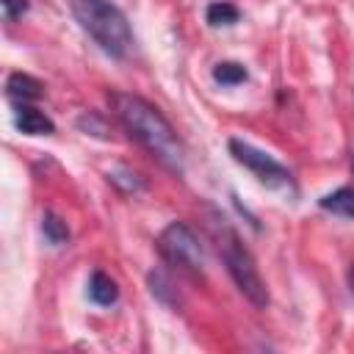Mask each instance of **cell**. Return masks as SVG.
I'll return each mask as SVG.
<instances>
[{"label":"cell","instance_id":"obj_16","mask_svg":"<svg viewBox=\"0 0 354 354\" xmlns=\"http://www.w3.org/2000/svg\"><path fill=\"white\" fill-rule=\"evenodd\" d=\"M351 171H354V155H351Z\"/></svg>","mask_w":354,"mask_h":354},{"label":"cell","instance_id":"obj_1","mask_svg":"<svg viewBox=\"0 0 354 354\" xmlns=\"http://www.w3.org/2000/svg\"><path fill=\"white\" fill-rule=\"evenodd\" d=\"M111 108L119 119V124L127 130L130 138H136L160 166L169 171L180 174L185 169V144L169 124V119L144 97L127 94V91H113L111 94Z\"/></svg>","mask_w":354,"mask_h":354},{"label":"cell","instance_id":"obj_9","mask_svg":"<svg viewBox=\"0 0 354 354\" xmlns=\"http://www.w3.org/2000/svg\"><path fill=\"white\" fill-rule=\"evenodd\" d=\"M318 205L335 216H343V218H354V188H337L326 196L318 199Z\"/></svg>","mask_w":354,"mask_h":354},{"label":"cell","instance_id":"obj_12","mask_svg":"<svg viewBox=\"0 0 354 354\" xmlns=\"http://www.w3.org/2000/svg\"><path fill=\"white\" fill-rule=\"evenodd\" d=\"M205 17H207V22L210 25H235L238 22V17H241V11L232 6V3H227V0H221V3H210L207 6V11H205Z\"/></svg>","mask_w":354,"mask_h":354},{"label":"cell","instance_id":"obj_8","mask_svg":"<svg viewBox=\"0 0 354 354\" xmlns=\"http://www.w3.org/2000/svg\"><path fill=\"white\" fill-rule=\"evenodd\" d=\"M88 299L100 307H111L119 299V288L105 271H94L91 279H88Z\"/></svg>","mask_w":354,"mask_h":354},{"label":"cell","instance_id":"obj_10","mask_svg":"<svg viewBox=\"0 0 354 354\" xmlns=\"http://www.w3.org/2000/svg\"><path fill=\"white\" fill-rule=\"evenodd\" d=\"M246 77H249L246 69H243L241 64H235V61H221V64L213 66V80L221 83V86H238V83H243Z\"/></svg>","mask_w":354,"mask_h":354},{"label":"cell","instance_id":"obj_5","mask_svg":"<svg viewBox=\"0 0 354 354\" xmlns=\"http://www.w3.org/2000/svg\"><path fill=\"white\" fill-rule=\"evenodd\" d=\"M230 152H232V158H235L238 163H243L260 183L274 185V188H285V185H290V171H288L282 163H277L271 155H266L263 149L252 147L249 141L230 138Z\"/></svg>","mask_w":354,"mask_h":354},{"label":"cell","instance_id":"obj_13","mask_svg":"<svg viewBox=\"0 0 354 354\" xmlns=\"http://www.w3.org/2000/svg\"><path fill=\"white\" fill-rule=\"evenodd\" d=\"M0 6H3L6 22H14L28 11V0H0Z\"/></svg>","mask_w":354,"mask_h":354},{"label":"cell","instance_id":"obj_4","mask_svg":"<svg viewBox=\"0 0 354 354\" xmlns=\"http://www.w3.org/2000/svg\"><path fill=\"white\" fill-rule=\"evenodd\" d=\"M158 252H160V257H163L169 266L180 268V271H185V274H191V277H202L205 254H202L199 238L194 235V230H191L188 224L171 221V224L160 232V238H158Z\"/></svg>","mask_w":354,"mask_h":354},{"label":"cell","instance_id":"obj_14","mask_svg":"<svg viewBox=\"0 0 354 354\" xmlns=\"http://www.w3.org/2000/svg\"><path fill=\"white\" fill-rule=\"evenodd\" d=\"M119 177H130V171H124V174H108V180H111V183H116V185L122 183ZM122 188H124V191L130 194V191H136V188H141V180H136V177H133V180H127V183H124Z\"/></svg>","mask_w":354,"mask_h":354},{"label":"cell","instance_id":"obj_6","mask_svg":"<svg viewBox=\"0 0 354 354\" xmlns=\"http://www.w3.org/2000/svg\"><path fill=\"white\" fill-rule=\"evenodd\" d=\"M14 124H17V130H19V133H25V136H50V133L55 130L53 119H50V116H44L41 111L30 108L28 102L17 105Z\"/></svg>","mask_w":354,"mask_h":354},{"label":"cell","instance_id":"obj_15","mask_svg":"<svg viewBox=\"0 0 354 354\" xmlns=\"http://www.w3.org/2000/svg\"><path fill=\"white\" fill-rule=\"evenodd\" d=\"M348 288H351V293H354V266L348 268Z\"/></svg>","mask_w":354,"mask_h":354},{"label":"cell","instance_id":"obj_3","mask_svg":"<svg viewBox=\"0 0 354 354\" xmlns=\"http://www.w3.org/2000/svg\"><path fill=\"white\" fill-rule=\"evenodd\" d=\"M213 238H216V249L227 266V274L232 277V282L238 285V290L254 304V307H268V290L266 282L260 279V271L254 266V257L249 254V249L241 243L238 232L224 221L216 218L213 221Z\"/></svg>","mask_w":354,"mask_h":354},{"label":"cell","instance_id":"obj_7","mask_svg":"<svg viewBox=\"0 0 354 354\" xmlns=\"http://www.w3.org/2000/svg\"><path fill=\"white\" fill-rule=\"evenodd\" d=\"M6 91L17 105H22V102H30V100L41 97V83L28 72H11L8 80H6Z\"/></svg>","mask_w":354,"mask_h":354},{"label":"cell","instance_id":"obj_2","mask_svg":"<svg viewBox=\"0 0 354 354\" xmlns=\"http://www.w3.org/2000/svg\"><path fill=\"white\" fill-rule=\"evenodd\" d=\"M69 8L80 28L100 44L111 58H124L133 44V30L127 17L111 0H69Z\"/></svg>","mask_w":354,"mask_h":354},{"label":"cell","instance_id":"obj_11","mask_svg":"<svg viewBox=\"0 0 354 354\" xmlns=\"http://www.w3.org/2000/svg\"><path fill=\"white\" fill-rule=\"evenodd\" d=\"M41 232H44L47 243H53V246H61V243L69 241L66 221H61L55 213H44V216H41Z\"/></svg>","mask_w":354,"mask_h":354}]
</instances>
